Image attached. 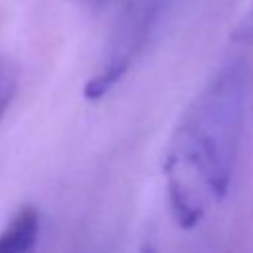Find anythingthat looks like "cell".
<instances>
[{"label": "cell", "instance_id": "2", "mask_svg": "<svg viewBox=\"0 0 253 253\" xmlns=\"http://www.w3.org/2000/svg\"><path fill=\"white\" fill-rule=\"evenodd\" d=\"M40 235V213L24 206L0 233V253H34Z\"/></svg>", "mask_w": 253, "mask_h": 253}, {"label": "cell", "instance_id": "1", "mask_svg": "<svg viewBox=\"0 0 253 253\" xmlns=\"http://www.w3.org/2000/svg\"><path fill=\"white\" fill-rule=\"evenodd\" d=\"M243 117V81L231 69L219 75L180 123L164 160L168 200L178 223L194 227L223 200Z\"/></svg>", "mask_w": 253, "mask_h": 253}]
</instances>
